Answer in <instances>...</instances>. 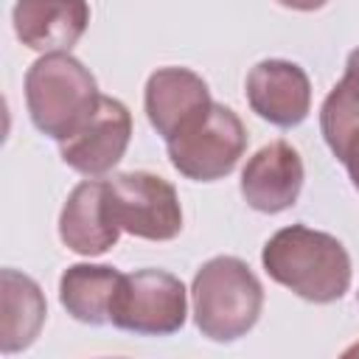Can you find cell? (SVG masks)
I'll list each match as a JSON object with an SVG mask.
<instances>
[{
    "label": "cell",
    "mask_w": 359,
    "mask_h": 359,
    "mask_svg": "<svg viewBox=\"0 0 359 359\" xmlns=\"http://www.w3.org/2000/svg\"><path fill=\"white\" fill-rule=\"evenodd\" d=\"M272 280L311 303H334L351 286V258L339 238L306 224L278 230L261 250Z\"/></svg>",
    "instance_id": "6da1fadb"
},
{
    "label": "cell",
    "mask_w": 359,
    "mask_h": 359,
    "mask_svg": "<svg viewBox=\"0 0 359 359\" xmlns=\"http://www.w3.org/2000/svg\"><path fill=\"white\" fill-rule=\"evenodd\" d=\"M194 323L213 342L244 337L261 317L264 286L236 255H216L202 264L191 283Z\"/></svg>",
    "instance_id": "7a4b0ae2"
},
{
    "label": "cell",
    "mask_w": 359,
    "mask_h": 359,
    "mask_svg": "<svg viewBox=\"0 0 359 359\" xmlns=\"http://www.w3.org/2000/svg\"><path fill=\"white\" fill-rule=\"evenodd\" d=\"M95 76L70 53H45L25 73V104L34 126L53 137L67 140L98 107Z\"/></svg>",
    "instance_id": "3957f363"
},
{
    "label": "cell",
    "mask_w": 359,
    "mask_h": 359,
    "mask_svg": "<svg viewBox=\"0 0 359 359\" xmlns=\"http://www.w3.org/2000/svg\"><path fill=\"white\" fill-rule=\"evenodd\" d=\"M188 292L165 269H137L121 275L109 306V323L129 334L168 337L185 325Z\"/></svg>",
    "instance_id": "277c9868"
},
{
    "label": "cell",
    "mask_w": 359,
    "mask_h": 359,
    "mask_svg": "<svg viewBox=\"0 0 359 359\" xmlns=\"http://www.w3.org/2000/svg\"><path fill=\"white\" fill-rule=\"evenodd\" d=\"M165 146L171 165L182 177L194 182H213L227 177L244 157L247 129L230 107L210 104V109L196 123L165 140Z\"/></svg>",
    "instance_id": "5b68a950"
},
{
    "label": "cell",
    "mask_w": 359,
    "mask_h": 359,
    "mask_svg": "<svg viewBox=\"0 0 359 359\" xmlns=\"http://www.w3.org/2000/svg\"><path fill=\"white\" fill-rule=\"evenodd\" d=\"M112 210L129 236L171 241L182 230V205L174 185L149 171H126L109 180Z\"/></svg>",
    "instance_id": "8992f818"
},
{
    "label": "cell",
    "mask_w": 359,
    "mask_h": 359,
    "mask_svg": "<svg viewBox=\"0 0 359 359\" xmlns=\"http://www.w3.org/2000/svg\"><path fill=\"white\" fill-rule=\"evenodd\" d=\"M132 137V115L123 101L101 95L95 112L84 121V126L59 143L62 160L87 177H101L112 171Z\"/></svg>",
    "instance_id": "52a82bcc"
},
{
    "label": "cell",
    "mask_w": 359,
    "mask_h": 359,
    "mask_svg": "<svg viewBox=\"0 0 359 359\" xmlns=\"http://www.w3.org/2000/svg\"><path fill=\"white\" fill-rule=\"evenodd\" d=\"M121 224L112 210L109 182L104 180H84L79 182L62 213H59V238L67 250L79 255H104L118 244Z\"/></svg>",
    "instance_id": "ba28073f"
},
{
    "label": "cell",
    "mask_w": 359,
    "mask_h": 359,
    "mask_svg": "<svg viewBox=\"0 0 359 359\" xmlns=\"http://www.w3.org/2000/svg\"><path fill=\"white\" fill-rule=\"evenodd\" d=\"M247 101L258 118L289 129L311 109V81L294 62L264 59L247 73Z\"/></svg>",
    "instance_id": "9c48e42d"
},
{
    "label": "cell",
    "mask_w": 359,
    "mask_h": 359,
    "mask_svg": "<svg viewBox=\"0 0 359 359\" xmlns=\"http://www.w3.org/2000/svg\"><path fill=\"white\" fill-rule=\"evenodd\" d=\"M146 118L163 135L171 140L174 135L185 132L191 123H196L210 109V90L202 76H196L188 67H160L146 81Z\"/></svg>",
    "instance_id": "30bf717a"
},
{
    "label": "cell",
    "mask_w": 359,
    "mask_h": 359,
    "mask_svg": "<svg viewBox=\"0 0 359 359\" xmlns=\"http://www.w3.org/2000/svg\"><path fill=\"white\" fill-rule=\"evenodd\" d=\"M303 188V160L286 140H272L258 149L241 171V196L261 213L292 208Z\"/></svg>",
    "instance_id": "8fae6325"
},
{
    "label": "cell",
    "mask_w": 359,
    "mask_h": 359,
    "mask_svg": "<svg viewBox=\"0 0 359 359\" xmlns=\"http://www.w3.org/2000/svg\"><path fill=\"white\" fill-rule=\"evenodd\" d=\"M11 20L31 50L67 53L90 25V6L87 0H17Z\"/></svg>",
    "instance_id": "7c38bea8"
},
{
    "label": "cell",
    "mask_w": 359,
    "mask_h": 359,
    "mask_svg": "<svg viewBox=\"0 0 359 359\" xmlns=\"http://www.w3.org/2000/svg\"><path fill=\"white\" fill-rule=\"evenodd\" d=\"M48 306L39 283L17 269L0 272V351H25L42 331Z\"/></svg>",
    "instance_id": "4fadbf2b"
},
{
    "label": "cell",
    "mask_w": 359,
    "mask_h": 359,
    "mask_svg": "<svg viewBox=\"0 0 359 359\" xmlns=\"http://www.w3.org/2000/svg\"><path fill=\"white\" fill-rule=\"evenodd\" d=\"M118 280H121V272L115 266L73 264L59 278V303L79 323L101 325L109 320V306H112Z\"/></svg>",
    "instance_id": "5bb4252c"
},
{
    "label": "cell",
    "mask_w": 359,
    "mask_h": 359,
    "mask_svg": "<svg viewBox=\"0 0 359 359\" xmlns=\"http://www.w3.org/2000/svg\"><path fill=\"white\" fill-rule=\"evenodd\" d=\"M356 126H359V48L348 53L345 76L334 84V90L325 95L320 107V129L334 157L342 151L348 135Z\"/></svg>",
    "instance_id": "9a60e30c"
},
{
    "label": "cell",
    "mask_w": 359,
    "mask_h": 359,
    "mask_svg": "<svg viewBox=\"0 0 359 359\" xmlns=\"http://www.w3.org/2000/svg\"><path fill=\"white\" fill-rule=\"evenodd\" d=\"M337 160L348 168V177H351V182H353V188L359 191V126L348 135V140H345L342 151L337 154Z\"/></svg>",
    "instance_id": "2e32d148"
},
{
    "label": "cell",
    "mask_w": 359,
    "mask_h": 359,
    "mask_svg": "<svg viewBox=\"0 0 359 359\" xmlns=\"http://www.w3.org/2000/svg\"><path fill=\"white\" fill-rule=\"evenodd\" d=\"M280 6H286V8H294V11H317V8H323L328 0H278Z\"/></svg>",
    "instance_id": "e0dca14e"
}]
</instances>
